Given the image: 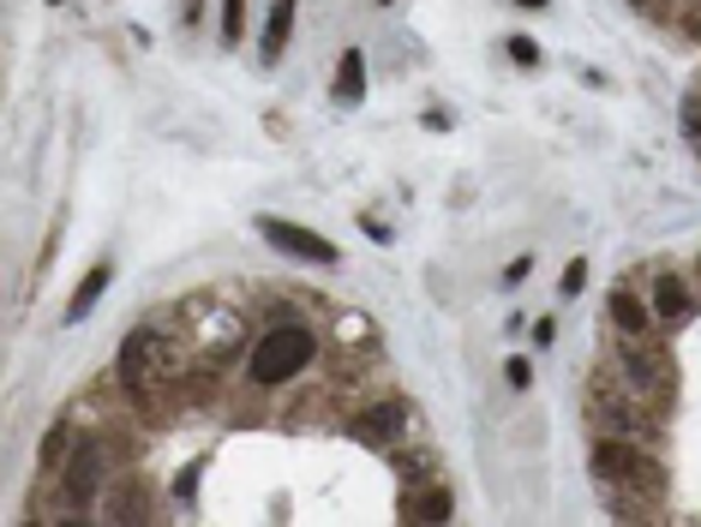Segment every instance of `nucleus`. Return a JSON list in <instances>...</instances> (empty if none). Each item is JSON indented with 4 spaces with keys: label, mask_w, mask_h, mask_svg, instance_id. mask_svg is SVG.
Masks as SVG:
<instances>
[{
    "label": "nucleus",
    "mask_w": 701,
    "mask_h": 527,
    "mask_svg": "<svg viewBox=\"0 0 701 527\" xmlns=\"http://www.w3.org/2000/svg\"><path fill=\"white\" fill-rule=\"evenodd\" d=\"M683 133H690V138H701V96H690V102H683Z\"/></svg>",
    "instance_id": "nucleus-18"
},
{
    "label": "nucleus",
    "mask_w": 701,
    "mask_h": 527,
    "mask_svg": "<svg viewBox=\"0 0 701 527\" xmlns=\"http://www.w3.org/2000/svg\"><path fill=\"white\" fill-rule=\"evenodd\" d=\"M72 444H79V438H72V426H67V420H55V426L43 432V449H36V456H43V468H67Z\"/></svg>",
    "instance_id": "nucleus-11"
},
{
    "label": "nucleus",
    "mask_w": 701,
    "mask_h": 527,
    "mask_svg": "<svg viewBox=\"0 0 701 527\" xmlns=\"http://www.w3.org/2000/svg\"><path fill=\"white\" fill-rule=\"evenodd\" d=\"M611 324L630 330V336H642V330H647V306L635 300V294H611Z\"/></svg>",
    "instance_id": "nucleus-13"
},
{
    "label": "nucleus",
    "mask_w": 701,
    "mask_h": 527,
    "mask_svg": "<svg viewBox=\"0 0 701 527\" xmlns=\"http://www.w3.org/2000/svg\"><path fill=\"white\" fill-rule=\"evenodd\" d=\"M594 480L600 485H635V492H659V473L642 449H630L623 438H600L594 444Z\"/></svg>",
    "instance_id": "nucleus-2"
},
{
    "label": "nucleus",
    "mask_w": 701,
    "mask_h": 527,
    "mask_svg": "<svg viewBox=\"0 0 701 527\" xmlns=\"http://www.w3.org/2000/svg\"><path fill=\"white\" fill-rule=\"evenodd\" d=\"M516 7H545V0H516Z\"/></svg>",
    "instance_id": "nucleus-21"
},
{
    "label": "nucleus",
    "mask_w": 701,
    "mask_h": 527,
    "mask_svg": "<svg viewBox=\"0 0 701 527\" xmlns=\"http://www.w3.org/2000/svg\"><path fill=\"white\" fill-rule=\"evenodd\" d=\"M509 55H516V60H521V67H533V60H540V48H533V43H528V36H516V43H509Z\"/></svg>",
    "instance_id": "nucleus-19"
},
{
    "label": "nucleus",
    "mask_w": 701,
    "mask_h": 527,
    "mask_svg": "<svg viewBox=\"0 0 701 527\" xmlns=\"http://www.w3.org/2000/svg\"><path fill=\"white\" fill-rule=\"evenodd\" d=\"M509 383H516V390H528V383H533V366H528V359H509Z\"/></svg>",
    "instance_id": "nucleus-20"
},
{
    "label": "nucleus",
    "mask_w": 701,
    "mask_h": 527,
    "mask_svg": "<svg viewBox=\"0 0 701 527\" xmlns=\"http://www.w3.org/2000/svg\"><path fill=\"white\" fill-rule=\"evenodd\" d=\"M312 359H318V336H312V330H306V324H283V330H271V336L252 348V383L276 390V383L300 378Z\"/></svg>",
    "instance_id": "nucleus-1"
},
{
    "label": "nucleus",
    "mask_w": 701,
    "mask_h": 527,
    "mask_svg": "<svg viewBox=\"0 0 701 527\" xmlns=\"http://www.w3.org/2000/svg\"><path fill=\"white\" fill-rule=\"evenodd\" d=\"M102 473H108V456H102V444L96 438H79L72 444V456H67V504H96V492H102Z\"/></svg>",
    "instance_id": "nucleus-3"
},
{
    "label": "nucleus",
    "mask_w": 701,
    "mask_h": 527,
    "mask_svg": "<svg viewBox=\"0 0 701 527\" xmlns=\"http://www.w3.org/2000/svg\"><path fill=\"white\" fill-rule=\"evenodd\" d=\"M654 312L666 318V324H683V318H690V288H683L678 276H659L654 282Z\"/></svg>",
    "instance_id": "nucleus-7"
},
{
    "label": "nucleus",
    "mask_w": 701,
    "mask_h": 527,
    "mask_svg": "<svg viewBox=\"0 0 701 527\" xmlns=\"http://www.w3.org/2000/svg\"><path fill=\"white\" fill-rule=\"evenodd\" d=\"M402 426H407V408L384 402V408H366V414L354 420V438H360V444H397Z\"/></svg>",
    "instance_id": "nucleus-5"
},
{
    "label": "nucleus",
    "mask_w": 701,
    "mask_h": 527,
    "mask_svg": "<svg viewBox=\"0 0 701 527\" xmlns=\"http://www.w3.org/2000/svg\"><path fill=\"white\" fill-rule=\"evenodd\" d=\"M558 288H564V294H582V288H588V264H570V270H564V282H558Z\"/></svg>",
    "instance_id": "nucleus-17"
},
{
    "label": "nucleus",
    "mask_w": 701,
    "mask_h": 527,
    "mask_svg": "<svg viewBox=\"0 0 701 527\" xmlns=\"http://www.w3.org/2000/svg\"><path fill=\"white\" fill-rule=\"evenodd\" d=\"M402 522H450V492H407L402 497Z\"/></svg>",
    "instance_id": "nucleus-8"
},
{
    "label": "nucleus",
    "mask_w": 701,
    "mask_h": 527,
    "mask_svg": "<svg viewBox=\"0 0 701 527\" xmlns=\"http://www.w3.org/2000/svg\"><path fill=\"white\" fill-rule=\"evenodd\" d=\"M240 31H246V0H222V43L234 48Z\"/></svg>",
    "instance_id": "nucleus-14"
},
{
    "label": "nucleus",
    "mask_w": 701,
    "mask_h": 527,
    "mask_svg": "<svg viewBox=\"0 0 701 527\" xmlns=\"http://www.w3.org/2000/svg\"><path fill=\"white\" fill-rule=\"evenodd\" d=\"M108 516H114V522H133V516H145V485H126V492H120V504H114Z\"/></svg>",
    "instance_id": "nucleus-15"
},
{
    "label": "nucleus",
    "mask_w": 701,
    "mask_h": 527,
    "mask_svg": "<svg viewBox=\"0 0 701 527\" xmlns=\"http://www.w3.org/2000/svg\"><path fill=\"white\" fill-rule=\"evenodd\" d=\"M360 90H366V55H360V48H348V55H342L336 96H342V102H360Z\"/></svg>",
    "instance_id": "nucleus-12"
},
{
    "label": "nucleus",
    "mask_w": 701,
    "mask_h": 527,
    "mask_svg": "<svg viewBox=\"0 0 701 527\" xmlns=\"http://www.w3.org/2000/svg\"><path fill=\"white\" fill-rule=\"evenodd\" d=\"M288 24H295V0H276V7H271V31H264V48H258L264 67H276V55H283V43H288Z\"/></svg>",
    "instance_id": "nucleus-9"
},
{
    "label": "nucleus",
    "mask_w": 701,
    "mask_h": 527,
    "mask_svg": "<svg viewBox=\"0 0 701 527\" xmlns=\"http://www.w3.org/2000/svg\"><path fill=\"white\" fill-rule=\"evenodd\" d=\"M594 420H606V426H618V438H623V432H630V408H623V402H600V408H594Z\"/></svg>",
    "instance_id": "nucleus-16"
},
{
    "label": "nucleus",
    "mask_w": 701,
    "mask_h": 527,
    "mask_svg": "<svg viewBox=\"0 0 701 527\" xmlns=\"http://www.w3.org/2000/svg\"><path fill=\"white\" fill-rule=\"evenodd\" d=\"M150 354H157V336H150V330L126 336V348H120V378H126V390H138V383L150 378Z\"/></svg>",
    "instance_id": "nucleus-6"
},
{
    "label": "nucleus",
    "mask_w": 701,
    "mask_h": 527,
    "mask_svg": "<svg viewBox=\"0 0 701 527\" xmlns=\"http://www.w3.org/2000/svg\"><path fill=\"white\" fill-rule=\"evenodd\" d=\"M258 234L271 240V247H283V252H295V259H306V264H342V252L330 247L324 234H312V228H295V222H276V216H264Z\"/></svg>",
    "instance_id": "nucleus-4"
},
{
    "label": "nucleus",
    "mask_w": 701,
    "mask_h": 527,
    "mask_svg": "<svg viewBox=\"0 0 701 527\" xmlns=\"http://www.w3.org/2000/svg\"><path fill=\"white\" fill-rule=\"evenodd\" d=\"M108 282H114V270H108V264H96L91 276H84L79 288H72V306H67V318H72V324H79V318H84V312H91V306L102 300V288H108Z\"/></svg>",
    "instance_id": "nucleus-10"
}]
</instances>
